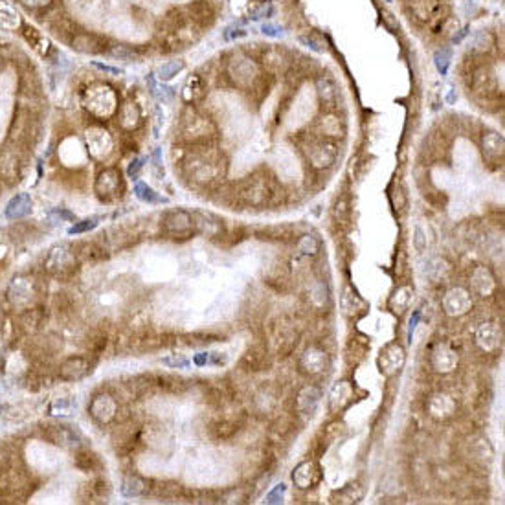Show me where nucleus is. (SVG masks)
I'll list each match as a JSON object with an SVG mask.
<instances>
[{
    "mask_svg": "<svg viewBox=\"0 0 505 505\" xmlns=\"http://www.w3.org/2000/svg\"><path fill=\"white\" fill-rule=\"evenodd\" d=\"M35 294H37V289L30 278H17L8 290V298L17 307H28Z\"/></svg>",
    "mask_w": 505,
    "mask_h": 505,
    "instance_id": "obj_12",
    "label": "nucleus"
},
{
    "mask_svg": "<svg viewBox=\"0 0 505 505\" xmlns=\"http://www.w3.org/2000/svg\"><path fill=\"white\" fill-rule=\"evenodd\" d=\"M309 473H305V465L301 463L300 467L296 468V473L292 474V479H294L296 484L300 489H307V487H312V484H316L318 479H320V468L314 465V463L309 461V468H307Z\"/></svg>",
    "mask_w": 505,
    "mask_h": 505,
    "instance_id": "obj_17",
    "label": "nucleus"
},
{
    "mask_svg": "<svg viewBox=\"0 0 505 505\" xmlns=\"http://www.w3.org/2000/svg\"><path fill=\"white\" fill-rule=\"evenodd\" d=\"M140 169H142V160H133L131 162V166H129V177L131 178H138V175H140Z\"/></svg>",
    "mask_w": 505,
    "mask_h": 505,
    "instance_id": "obj_43",
    "label": "nucleus"
},
{
    "mask_svg": "<svg viewBox=\"0 0 505 505\" xmlns=\"http://www.w3.org/2000/svg\"><path fill=\"white\" fill-rule=\"evenodd\" d=\"M108 498V485L103 479H94L86 484V500L85 502H105Z\"/></svg>",
    "mask_w": 505,
    "mask_h": 505,
    "instance_id": "obj_24",
    "label": "nucleus"
},
{
    "mask_svg": "<svg viewBox=\"0 0 505 505\" xmlns=\"http://www.w3.org/2000/svg\"><path fill=\"white\" fill-rule=\"evenodd\" d=\"M94 66H96L97 70L108 72V74H113V75L122 74V70H120V68H114V66H108V65H102V63H94Z\"/></svg>",
    "mask_w": 505,
    "mask_h": 505,
    "instance_id": "obj_45",
    "label": "nucleus"
},
{
    "mask_svg": "<svg viewBox=\"0 0 505 505\" xmlns=\"http://www.w3.org/2000/svg\"><path fill=\"white\" fill-rule=\"evenodd\" d=\"M184 94H186V99H188V102L200 99V97L206 94L204 79L197 74L191 75V77L188 79V83H186V90H184Z\"/></svg>",
    "mask_w": 505,
    "mask_h": 505,
    "instance_id": "obj_23",
    "label": "nucleus"
},
{
    "mask_svg": "<svg viewBox=\"0 0 505 505\" xmlns=\"http://www.w3.org/2000/svg\"><path fill=\"white\" fill-rule=\"evenodd\" d=\"M493 46H495V37H493V33L490 32L476 33L473 44V50L476 54H487Z\"/></svg>",
    "mask_w": 505,
    "mask_h": 505,
    "instance_id": "obj_28",
    "label": "nucleus"
},
{
    "mask_svg": "<svg viewBox=\"0 0 505 505\" xmlns=\"http://www.w3.org/2000/svg\"><path fill=\"white\" fill-rule=\"evenodd\" d=\"M75 265H77L75 254L68 247H54L44 259V270L59 280L74 276Z\"/></svg>",
    "mask_w": 505,
    "mask_h": 505,
    "instance_id": "obj_4",
    "label": "nucleus"
},
{
    "mask_svg": "<svg viewBox=\"0 0 505 505\" xmlns=\"http://www.w3.org/2000/svg\"><path fill=\"white\" fill-rule=\"evenodd\" d=\"M206 362H208V355H206V353H204V355L195 356V364L202 365V364H206Z\"/></svg>",
    "mask_w": 505,
    "mask_h": 505,
    "instance_id": "obj_46",
    "label": "nucleus"
},
{
    "mask_svg": "<svg viewBox=\"0 0 505 505\" xmlns=\"http://www.w3.org/2000/svg\"><path fill=\"white\" fill-rule=\"evenodd\" d=\"M272 13V6L269 2H261V4L254 10V17H269Z\"/></svg>",
    "mask_w": 505,
    "mask_h": 505,
    "instance_id": "obj_42",
    "label": "nucleus"
},
{
    "mask_svg": "<svg viewBox=\"0 0 505 505\" xmlns=\"http://www.w3.org/2000/svg\"><path fill=\"white\" fill-rule=\"evenodd\" d=\"M307 156L314 167L318 169H327L334 164L336 156H339V147L333 142L327 140H318L307 149Z\"/></svg>",
    "mask_w": 505,
    "mask_h": 505,
    "instance_id": "obj_9",
    "label": "nucleus"
},
{
    "mask_svg": "<svg viewBox=\"0 0 505 505\" xmlns=\"http://www.w3.org/2000/svg\"><path fill=\"white\" fill-rule=\"evenodd\" d=\"M75 467L81 468V470H85V473H92V470H97V468L102 467V461H99V457L97 454L94 452L86 450H77L75 452Z\"/></svg>",
    "mask_w": 505,
    "mask_h": 505,
    "instance_id": "obj_21",
    "label": "nucleus"
},
{
    "mask_svg": "<svg viewBox=\"0 0 505 505\" xmlns=\"http://www.w3.org/2000/svg\"><path fill=\"white\" fill-rule=\"evenodd\" d=\"M70 48L75 50L77 54L85 55H97L107 52V39L92 32H77L72 35Z\"/></svg>",
    "mask_w": 505,
    "mask_h": 505,
    "instance_id": "obj_8",
    "label": "nucleus"
},
{
    "mask_svg": "<svg viewBox=\"0 0 505 505\" xmlns=\"http://www.w3.org/2000/svg\"><path fill=\"white\" fill-rule=\"evenodd\" d=\"M44 437L63 448H72V446H79L81 437L79 434L68 425H46L43 428Z\"/></svg>",
    "mask_w": 505,
    "mask_h": 505,
    "instance_id": "obj_11",
    "label": "nucleus"
},
{
    "mask_svg": "<svg viewBox=\"0 0 505 505\" xmlns=\"http://www.w3.org/2000/svg\"><path fill=\"white\" fill-rule=\"evenodd\" d=\"M83 107L97 120H108L118 113V96L107 85L88 86L83 92Z\"/></svg>",
    "mask_w": 505,
    "mask_h": 505,
    "instance_id": "obj_3",
    "label": "nucleus"
},
{
    "mask_svg": "<svg viewBox=\"0 0 505 505\" xmlns=\"http://www.w3.org/2000/svg\"><path fill=\"white\" fill-rule=\"evenodd\" d=\"M261 32L267 37H278V35H281V28L278 24H272V22H265L261 26Z\"/></svg>",
    "mask_w": 505,
    "mask_h": 505,
    "instance_id": "obj_40",
    "label": "nucleus"
},
{
    "mask_svg": "<svg viewBox=\"0 0 505 505\" xmlns=\"http://www.w3.org/2000/svg\"><path fill=\"white\" fill-rule=\"evenodd\" d=\"M180 135L188 144L206 145L216 136V127L195 107H186L180 120Z\"/></svg>",
    "mask_w": 505,
    "mask_h": 505,
    "instance_id": "obj_2",
    "label": "nucleus"
},
{
    "mask_svg": "<svg viewBox=\"0 0 505 505\" xmlns=\"http://www.w3.org/2000/svg\"><path fill=\"white\" fill-rule=\"evenodd\" d=\"M147 490H149L147 482H145L144 478H140V476H136V474L127 476V478L124 479V484H122V493H124V496H127V498H131V496H142L145 495Z\"/></svg>",
    "mask_w": 505,
    "mask_h": 505,
    "instance_id": "obj_20",
    "label": "nucleus"
},
{
    "mask_svg": "<svg viewBox=\"0 0 505 505\" xmlns=\"http://www.w3.org/2000/svg\"><path fill=\"white\" fill-rule=\"evenodd\" d=\"M88 414L99 425H111L118 417V401L108 393H97L88 404Z\"/></svg>",
    "mask_w": 505,
    "mask_h": 505,
    "instance_id": "obj_6",
    "label": "nucleus"
},
{
    "mask_svg": "<svg viewBox=\"0 0 505 505\" xmlns=\"http://www.w3.org/2000/svg\"><path fill=\"white\" fill-rule=\"evenodd\" d=\"M186 68V63L182 59H173V61H167L164 65L158 66V70H156V77L160 81H171L173 77H177V74Z\"/></svg>",
    "mask_w": 505,
    "mask_h": 505,
    "instance_id": "obj_25",
    "label": "nucleus"
},
{
    "mask_svg": "<svg viewBox=\"0 0 505 505\" xmlns=\"http://www.w3.org/2000/svg\"><path fill=\"white\" fill-rule=\"evenodd\" d=\"M96 226H97V217H90V219H85V220H79V222H75V225L72 226L70 230H68V234H70V236H79V234H85V231L94 230Z\"/></svg>",
    "mask_w": 505,
    "mask_h": 505,
    "instance_id": "obj_30",
    "label": "nucleus"
},
{
    "mask_svg": "<svg viewBox=\"0 0 505 505\" xmlns=\"http://www.w3.org/2000/svg\"><path fill=\"white\" fill-rule=\"evenodd\" d=\"M19 2L30 10H43V8H48L54 0H19Z\"/></svg>",
    "mask_w": 505,
    "mask_h": 505,
    "instance_id": "obj_38",
    "label": "nucleus"
},
{
    "mask_svg": "<svg viewBox=\"0 0 505 505\" xmlns=\"http://www.w3.org/2000/svg\"><path fill=\"white\" fill-rule=\"evenodd\" d=\"M206 145H193V155L184 164V169L188 173V177L197 184L213 182L220 169V158L213 155L210 147H206Z\"/></svg>",
    "mask_w": 505,
    "mask_h": 505,
    "instance_id": "obj_1",
    "label": "nucleus"
},
{
    "mask_svg": "<svg viewBox=\"0 0 505 505\" xmlns=\"http://www.w3.org/2000/svg\"><path fill=\"white\" fill-rule=\"evenodd\" d=\"M316 88H318V96H320V99H322L323 103L333 105V103L336 102L339 90H336V85H334V81L331 79V77H327V75L318 77Z\"/></svg>",
    "mask_w": 505,
    "mask_h": 505,
    "instance_id": "obj_19",
    "label": "nucleus"
},
{
    "mask_svg": "<svg viewBox=\"0 0 505 505\" xmlns=\"http://www.w3.org/2000/svg\"><path fill=\"white\" fill-rule=\"evenodd\" d=\"M454 97H456V92L450 90V94H448V102H454Z\"/></svg>",
    "mask_w": 505,
    "mask_h": 505,
    "instance_id": "obj_47",
    "label": "nucleus"
},
{
    "mask_svg": "<svg viewBox=\"0 0 505 505\" xmlns=\"http://www.w3.org/2000/svg\"><path fill=\"white\" fill-rule=\"evenodd\" d=\"M162 228L171 237H189L195 234L193 216L184 210H169L162 220Z\"/></svg>",
    "mask_w": 505,
    "mask_h": 505,
    "instance_id": "obj_7",
    "label": "nucleus"
},
{
    "mask_svg": "<svg viewBox=\"0 0 505 505\" xmlns=\"http://www.w3.org/2000/svg\"><path fill=\"white\" fill-rule=\"evenodd\" d=\"M94 191H96L97 199L111 202L122 197L124 191V178L120 173L118 167H107L103 171L97 173L96 182H94Z\"/></svg>",
    "mask_w": 505,
    "mask_h": 505,
    "instance_id": "obj_5",
    "label": "nucleus"
},
{
    "mask_svg": "<svg viewBox=\"0 0 505 505\" xmlns=\"http://www.w3.org/2000/svg\"><path fill=\"white\" fill-rule=\"evenodd\" d=\"M283 495H285V485H280V487H276V489L267 496V502H269V504H278V502H281Z\"/></svg>",
    "mask_w": 505,
    "mask_h": 505,
    "instance_id": "obj_41",
    "label": "nucleus"
},
{
    "mask_svg": "<svg viewBox=\"0 0 505 505\" xmlns=\"http://www.w3.org/2000/svg\"><path fill=\"white\" fill-rule=\"evenodd\" d=\"M162 362L169 368H188L189 362L182 356H167V359H162Z\"/></svg>",
    "mask_w": 505,
    "mask_h": 505,
    "instance_id": "obj_39",
    "label": "nucleus"
},
{
    "mask_svg": "<svg viewBox=\"0 0 505 505\" xmlns=\"http://www.w3.org/2000/svg\"><path fill=\"white\" fill-rule=\"evenodd\" d=\"M381 21H382V24H384V26L388 28V30H392V32H395V30H399L397 17L393 15L392 11L382 10L381 11Z\"/></svg>",
    "mask_w": 505,
    "mask_h": 505,
    "instance_id": "obj_34",
    "label": "nucleus"
},
{
    "mask_svg": "<svg viewBox=\"0 0 505 505\" xmlns=\"http://www.w3.org/2000/svg\"><path fill=\"white\" fill-rule=\"evenodd\" d=\"M107 52L111 55H114V57H118V59H129L131 55H133V50L129 46H125V44H113Z\"/></svg>",
    "mask_w": 505,
    "mask_h": 505,
    "instance_id": "obj_33",
    "label": "nucleus"
},
{
    "mask_svg": "<svg viewBox=\"0 0 505 505\" xmlns=\"http://www.w3.org/2000/svg\"><path fill=\"white\" fill-rule=\"evenodd\" d=\"M482 147H484V155L489 158H498L504 156V138L502 135L495 133V131H487L482 140Z\"/></svg>",
    "mask_w": 505,
    "mask_h": 505,
    "instance_id": "obj_18",
    "label": "nucleus"
},
{
    "mask_svg": "<svg viewBox=\"0 0 505 505\" xmlns=\"http://www.w3.org/2000/svg\"><path fill=\"white\" fill-rule=\"evenodd\" d=\"M298 248H300L303 254H311V256H314V254H318V250H320V242H318V239H314L312 236H305L300 241Z\"/></svg>",
    "mask_w": 505,
    "mask_h": 505,
    "instance_id": "obj_32",
    "label": "nucleus"
},
{
    "mask_svg": "<svg viewBox=\"0 0 505 505\" xmlns=\"http://www.w3.org/2000/svg\"><path fill=\"white\" fill-rule=\"evenodd\" d=\"M21 173V162L19 156L10 149L0 151V180L13 182Z\"/></svg>",
    "mask_w": 505,
    "mask_h": 505,
    "instance_id": "obj_15",
    "label": "nucleus"
},
{
    "mask_svg": "<svg viewBox=\"0 0 505 505\" xmlns=\"http://www.w3.org/2000/svg\"><path fill=\"white\" fill-rule=\"evenodd\" d=\"M86 149L94 158H105L113 151V138L107 131L102 127H90L86 129Z\"/></svg>",
    "mask_w": 505,
    "mask_h": 505,
    "instance_id": "obj_10",
    "label": "nucleus"
},
{
    "mask_svg": "<svg viewBox=\"0 0 505 505\" xmlns=\"http://www.w3.org/2000/svg\"><path fill=\"white\" fill-rule=\"evenodd\" d=\"M90 373V362L86 356H70L59 365V379L66 382H75L85 379Z\"/></svg>",
    "mask_w": 505,
    "mask_h": 505,
    "instance_id": "obj_13",
    "label": "nucleus"
},
{
    "mask_svg": "<svg viewBox=\"0 0 505 505\" xmlns=\"http://www.w3.org/2000/svg\"><path fill=\"white\" fill-rule=\"evenodd\" d=\"M450 52L445 48L437 50L434 54V63H435V68L439 70L441 75H445L448 72V66H450Z\"/></svg>",
    "mask_w": 505,
    "mask_h": 505,
    "instance_id": "obj_29",
    "label": "nucleus"
},
{
    "mask_svg": "<svg viewBox=\"0 0 505 505\" xmlns=\"http://www.w3.org/2000/svg\"><path fill=\"white\" fill-rule=\"evenodd\" d=\"M32 213V197L28 193H19L6 206V217L11 220H21Z\"/></svg>",
    "mask_w": 505,
    "mask_h": 505,
    "instance_id": "obj_16",
    "label": "nucleus"
},
{
    "mask_svg": "<svg viewBox=\"0 0 505 505\" xmlns=\"http://www.w3.org/2000/svg\"><path fill=\"white\" fill-rule=\"evenodd\" d=\"M19 26V13L4 2H0V28L15 30Z\"/></svg>",
    "mask_w": 505,
    "mask_h": 505,
    "instance_id": "obj_27",
    "label": "nucleus"
},
{
    "mask_svg": "<svg viewBox=\"0 0 505 505\" xmlns=\"http://www.w3.org/2000/svg\"><path fill=\"white\" fill-rule=\"evenodd\" d=\"M300 43H303L305 46H309L311 50H314V52H318V54H322L323 50H325V46H323L320 41H318L316 37H312V35H301L300 37Z\"/></svg>",
    "mask_w": 505,
    "mask_h": 505,
    "instance_id": "obj_35",
    "label": "nucleus"
},
{
    "mask_svg": "<svg viewBox=\"0 0 505 505\" xmlns=\"http://www.w3.org/2000/svg\"><path fill=\"white\" fill-rule=\"evenodd\" d=\"M347 213H350L347 197H340V199L336 200V206H334V216L339 217V219H342V217H345Z\"/></svg>",
    "mask_w": 505,
    "mask_h": 505,
    "instance_id": "obj_36",
    "label": "nucleus"
},
{
    "mask_svg": "<svg viewBox=\"0 0 505 505\" xmlns=\"http://www.w3.org/2000/svg\"><path fill=\"white\" fill-rule=\"evenodd\" d=\"M118 124L124 131H135L142 122V111L135 102H125L118 107Z\"/></svg>",
    "mask_w": 505,
    "mask_h": 505,
    "instance_id": "obj_14",
    "label": "nucleus"
},
{
    "mask_svg": "<svg viewBox=\"0 0 505 505\" xmlns=\"http://www.w3.org/2000/svg\"><path fill=\"white\" fill-rule=\"evenodd\" d=\"M412 2V11L419 21H430L432 15L437 11V2L435 0H410Z\"/></svg>",
    "mask_w": 505,
    "mask_h": 505,
    "instance_id": "obj_22",
    "label": "nucleus"
},
{
    "mask_svg": "<svg viewBox=\"0 0 505 505\" xmlns=\"http://www.w3.org/2000/svg\"><path fill=\"white\" fill-rule=\"evenodd\" d=\"M392 202L395 206V210H401L406 204V197H404V191L401 188H395L392 191Z\"/></svg>",
    "mask_w": 505,
    "mask_h": 505,
    "instance_id": "obj_37",
    "label": "nucleus"
},
{
    "mask_svg": "<svg viewBox=\"0 0 505 505\" xmlns=\"http://www.w3.org/2000/svg\"><path fill=\"white\" fill-rule=\"evenodd\" d=\"M419 318H421L419 312H414V316H412V320H410V327H408L410 342H412V336H414V331H415V327H417V322H419Z\"/></svg>",
    "mask_w": 505,
    "mask_h": 505,
    "instance_id": "obj_44",
    "label": "nucleus"
},
{
    "mask_svg": "<svg viewBox=\"0 0 505 505\" xmlns=\"http://www.w3.org/2000/svg\"><path fill=\"white\" fill-rule=\"evenodd\" d=\"M135 195L142 200V202H147V204H155V202H164V200H166L164 197H160V195L156 193L149 184L145 182H136Z\"/></svg>",
    "mask_w": 505,
    "mask_h": 505,
    "instance_id": "obj_26",
    "label": "nucleus"
},
{
    "mask_svg": "<svg viewBox=\"0 0 505 505\" xmlns=\"http://www.w3.org/2000/svg\"><path fill=\"white\" fill-rule=\"evenodd\" d=\"M386 2H392V0H386Z\"/></svg>",
    "mask_w": 505,
    "mask_h": 505,
    "instance_id": "obj_48",
    "label": "nucleus"
},
{
    "mask_svg": "<svg viewBox=\"0 0 505 505\" xmlns=\"http://www.w3.org/2000/svg\"><path fill=\"white\" fill-rule=\"evenodd\" d=\"M263 61L265 65L269 66V68H278V65H281L283 61H285V55L281 54L280 50H269V52H265L263 55Z\"/></svg>",
    "mask_w": 505,
    "mask_h": 505,
    "instance_id": "obj_31",
    "label": "nucleus"
}]
</instances>
